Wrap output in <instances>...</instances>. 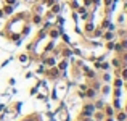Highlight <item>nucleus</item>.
<instances>
[{
    "label": "nucleus",
    "instance_id": "nucleus-1",
    "mask_svg": "<svg viewBox=\"0 0 127 121\" xmlns=\"http://www.w3.org/2000/svg\"><path fill=\"white\" fill-rule=\"evenodd\" d=\"M2 11H3V15L11 16V15H13V11H15V6H11V5H5V6L2 8Z\"/></svg>",
    "mask_w": 127,
    "mask_h": 121
},
{
    "label": "nucleus",
    "instance_id": "nucleus-2",
    "mask_svg": "<svg viewBox=\"0 0 127 121\" xmlns=\"http://www.w3.org/2000/svg\"><path fill=\"white\" fill-rule=\"evenodd\" d=\"M28 58H29V57L26 55V53L19 55V61H21V63H24V66H28Z\"/></svg>",
    "mask_w": 127,
    "mask_h": 121
},
{
    "label": "nucleus",
    "instance_id": "nucleus-3",
    "mask_svg": "<svg viewBox=\"0 0 127 121\" xmlns=\"http://www.w3.org/2000/svg\"><path fill=\"white\" fill-rule=\"evenodd\" d=\"M3 2L6 3V5H11V6H16L19 3V0H3Z\"/></svg>",
    "mask_w": 127,
    "mask_h": 121
},
{
    "label": "nucleus",
    "instance_id": "nucleus-4",
    "mask_svg": "<svg viewBox=\"0 0 127 121\" xmlns=\"http://www.w3.org/2000/svg\"><path fill=\"white\" fill-rule=\"evenodd\" d=\"M113 37H114V36H113V34H111V32H108V34H106V36H105V39H106V40H111Z\"/></svg>",
    "mask_w": 127,
    "mask_h": 121
},
{
    "label": "nucleus",
    "instance_id": "nucleus-5",
    "mask_svg": "<svg viewBox=\"0 0 127 121\" xmlns=\"http://www.w3.org/2000/svg\"><path fill=\"white\" fill-rule=\"evenodd\" d=\"M122 79H127V69H122Z\"/></svg>",
    "mask_w": 127,
    "mask_h": 121
},
{
    "label": "nucleus",
    "instance_id": "nucleus-6",
    "mask_svg": "<svg viewBox=\"0 0 127 121\" xmlns=\"http://www.w3.org/2000/svg\"><path fill=\"white\" fill-rule=\"evenodd\" d=\"M103 79H105V81H109L111 78H109V74H105V76H103Z\"/></svg>",
    "mask_w": 127,
    "mask_h": 121
}]
</instances>
